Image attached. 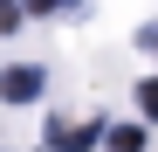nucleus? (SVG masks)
Instances as JSON below:
<instances>
[{
	"instance_id": "6",
	"label": "nucleus",
	"mask_w": 158,
	"mask_h": 152,
	"mask_svg": "<svg viewBox=\"0 0 158 152\" xmlns=\"http://www.w3.org/2000/svg\"><path fill=\"white\" fill-rule=\"evenodd\" d=\"M144 48H158V28H144Z\"/></svg>"
},
{
	"instance_id": "3",
	"label": "nucleus",
	"mask_w": 158,
	"mask_h": 152,
	"mask_svg": "<svg viewBox=\"0 0 158 152\" xmlns=\"http://www.w3.org/2000/svg\"><path fill=\"white\" fill-rule=\"evenodd\" d=\"M103 145H110V152H144V132H138V124H110Z\"/></svg>"
},
{
	"instance_id": "4",
	"label": "nucleus",
	"mask_w": 158,
	"mask_h": 152,
	"mask_svg": "<svg viewBox=\"0 0 158 152\" xmlns=\"http://www.w3.org/2000/svg\"><path fill=\"white\" fill-rule=\"evenodd\" d=\"M138 111H144V118H158V76H151V83H138Z\"/></svg>"
},
{
	"instance_id": "2",
	"label": "nucleus",
	"mask_w": 158,
	"mask_h": 152,
	"mask_svg": "<svg viewBox=\"0 0 158 152\" xmlns=\"http://www.w3.org/2000/svg\"><path fill=\"white\" fill-rule=\"evenodd\" d=\"M103 132H96V124H48V145H55V152H89Z\"/></svg>"
},
{
	"instance_id": "5",
	"label": "nucleus",
	"mask_w": 158,
	"mask_h": 152,
	"mask_svg": "<svg viewBox=\"0 0 158 152\" xmlns=\"http://www.w3.org/2000/svg\"><path fill=\"white\" fill-rule=\"evenodd\" d=\"M55 7H76V0H28V14H55Z\"/></svg>"
},
{
	"instance_id": "1",
	"label": "nucleus",
	"mask_w": 158,
	"mask_h": 152,
	"mask_svg": "<svg viewBox=\"0 0 158 152\" xmlns=\"http://www.w3.org/2000/svg\"><path fill=\"white\" fill-rule=\"evenodd\" d=\"M0 97H7V104H35V97H41V69H28V62L7 69V76H0Z\"/></svg>"
}]
</instances>
